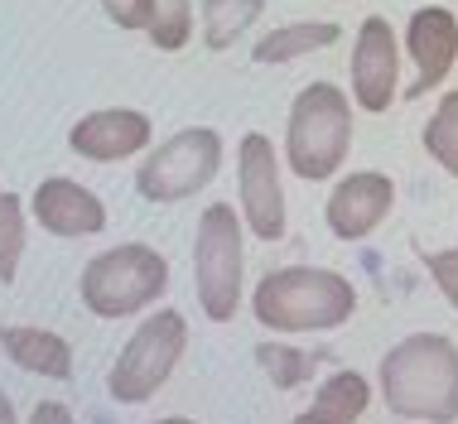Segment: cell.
<instances>
[{
    "label": "cell",
    "instance_id": "1",
    "mask_svg": "<svg viewBox=\"0 0 458 424\" xmlns=\"http://www.w3.org/2000/svg\"><path fill=\"white\" fill-rule=\"evenodd\" d=\"M381 401L391 415L415 424L458 420V347L444 333H411L381 357Z\"/></svg>",
    "mask_w": 458,
    "mask_h": 424
},
{
    "label": "cell",
    "instance_id": "2",
    "mask_svg": "<svg viewBox=\"0 0 458 424\" xmlns=\"http://www.w3.org/2000/svg\"><path fill=\"white\" fill-rule=\"evenodd\" d=\"M251 314L270 333H328L357 314V290L338 270L284 266L256 284Z\"/></svg>",
    "mask_w": 458,
    "mask_h": 424
},
{
    "label": "cell",
    "instance_id": "3",
    "mask_svg": "<svg viewBox=\"0 0 458 424\" xmlns=\"http://www.w3.org/2000/svg\"><path fill=\"white\" fill-rule=\"evenodd\" d=\"M352 149V102L333 82H309L290 106L284 126V165L304 183H324L343 169Z\"/></svg>",
    "mask_w": 458,
    "mask_h": 424
},
{
    "label": "cell",
    "instance_id": "4",
    "mask_svg": "<svg viewBox=\"0 0 458 424\" xmlns=\"http://www.w3.org/2000/svg\"><path fill=\"white\" fill-rule=\"evenodd\" d=\"M169 290V260L145 242H121L111 251L92 256L82 266V280H78V294H82V309L92 318H131L140 309L159 304Z\"/></svg>",
    "mask_w": 458,
    "mask_h": 424
},
{
    "label": "cell",
    "instance_id": "5",
    "mask_svg": "<svg viewBox=\"0 0 458 424\" xmlns=\"http://www.w3.org/2000/svg\"><path fill=\"white\" fill-rule=\"evenodd\" d=\"M246 227L232 203H213L198 217L193 236V290L198 309L213 323H232L242 309V276H246Z\"/></svg>",
    "mask_w": 458,
    "mask_h": 424
},
{
    "label": "cell",
    "instance_id": "6",
    "mask_svg": "<svg viewBox=\"0 0 458 424\" xmlns=\"http://www.w3.org/2000/svg\"><path fill=\"white\" fill-rule=\"evenodd\" d=\"M183 347H189V318L179 309H155L150 318L126 338L121 357L111 361L106 391L116 405H145L159 395V386L174 377Z\"/></svg>",
    "mask_w": 458,
    "mask_h": 424
},
{
    "label": "cell",
    "instance_id": "7",
    "mask_svg": "<svg viewBox=\"0 0 458 424\" xmlns=\"http://www.w3.org/2000/svg\"><path fill=\"white\" fill-rule=\"evenodd\" d=\"M217 169H222V135L213 126H189L169 135L155 155L140 159L135 193L145 203H183L198 189H208L217 179Z\"/></svg>",
    "mask_w": 458,
    "mask_h": 424
},
{
    "label": "cell",
    "instance_id": "8",
    "mask_svg": "<svg viewBox=\"0 0 458 424\" xmlns=\"http://www.w3.org/2000/svg\"><path fill=\"white\" fill-rule=\"evenodd\" d=\"M237 203H242V227L251 236H261V242H280L284 236L280 159L261 131L242 135L237 145Z\"/></svg>",
    "mask_w": 458,
    "mask_h": 424
},
{
    "label": "cell",
    "instance_id": "9",
    "mask_svg": "<svg viewBox=\"0 0 458 424\" xmlns=\"http://www.w3.org/2000/svg\"><path fill=\"white\" fill-rule=\"evenodd\" d=\"M401 97V39L386 15H367L352 44V102L362 111H391Z\"/></svg>",
    "mask_w": 458,
    "mask_h": 424
},
{
    "label": "cell",
    "instance_id": "10",
    "mask_svg": "<svg viewBox=\"0 0 458 424\" xmlns=\"http://www.w3.org/2000/svg\"><path fill=\"white\" fill-rule=\"evenodd\" d=\"M391 208H395L391 174L357 169V174H348V179L333 183L324 217H328V232L338 236V242H362V236H371L391 217Z\"/></svg>",
    "mask_w": 458,
    "mask_h": 424
},
{
    "label": "cell",
    "instance_id": "11",
    "mask_svg": "<svg viewBox=\"0 0 458 424\" xmlns=\"http://www.w3.org/2000/svg\"><path fill=\"white\" fill-rule=\"evenodd\" d=\"M30 212H34V222H39L48 236H64V242L106 232V203L88 189V183L64 179V174L44 179L39 189L30 193Z\"/></svg>",
    "mask_w": 458,
    "mask_h": 424
},
{
    "label": "cell",
    "instance_id": "12",
    "mask_svg": "<svg viewBox=\"0 0 458 424\" xmlns=\"http://www.w3.org/2000/svg\"><path fill=\"white\" fill-rule=\"evenodd\" d=\"M150 116L135 106H106L82 116L78 126L68 131V149L78 159H92V165H116V159H131L150 145Z\"/></svg>",
    "mask_w": 458,
    "mask_h": 424
},
{
    "label": "cell",
    "instance_id": "13",
    "mask_svg": "<svg viewBox=\"0 0 458 424\" xmlns=\"http://www.w3.org/2000/svg\"><path fill=\"white\" fill-rule=\"evenodd\" d=\"M405 48L415 58V72L420 82L411 87V97L429 92L449 78V68L458 64V15L444 5H420L411 24H405Z\"/></svg>",
    "mask_w": 458,
    "mask_h": 424
},
{
    "label": "cell",
    "instance_id": "14",
    "mask_svg": "<svg viewBox=\"0 0 458 424\" xmlns=\"http://www.w3.org/2000/svg\"><path fill=\"white\" fill-rule=\"evenodd\" d=\"M0 352L15 361L20 371H34V377H48V381L72 377L68 338H58L48 328H34V323H0Z\"/></svg>",
    "mask_w": 458,
    "mask_h": 424
},
{
    "label": "cell",
    "instance_id": "15",
    "mask_svg": "<svg viewBox=\"0 0 458 424\" xmlns=\"http://www.w3.org/2000/svg\"><path fill=\"white\" fill-rule=\"evenodd\" d=\"M367 405H371V381L362 371H333L328 381H318L314 405L304 415H294V424H352L362 420Z\"/></svg>",
    "mask_w": 458,
    "mask_h": 424
},
{
    "label": "cell",
    "instance_id": "16",
    "mask_svg": "<svg viewBox=\"0 0 458 424\" xmlns=\"http://www.w3.org/2000/svg\"><path fill=\"white\" fill-rule=\"evenodd\" d=\"M343 39V30L333 20H294V24H280V30H270L266 39H256L251 48V58L256 64H294V58H304V54H318V48H328V44H338Z\"/></svg>",
    "mask_w": 458,
    "mask_h": 424
},
{
    "label": "cell",
    "instance_id": "17",
    "mask_svg": "<svg viewBox=\"0 0 458 424\" xmlns=\"http://www.w3.org/2000/svg\"><path fill=\"white\" fill-rule=\"evenodd\" d=\"M261 10H266L261 0H203V10H198V24H203V44L213 48V54L232 48L256 20H261Z\"/></svg>",
    "mask_w": 458,
    "mask_h": 424
},
{
    "label": "cell",
    "instance_id": "18",
    "mask_svg": "<svg viewBox=\"0 0 458 424\" xmlns=\"http://www.w3.org/2000/svg\"><path fill=\"white\" fill-rule=\"evenodd\" d=\"M145 34L159 54H179L193 39V0H145Z\"/></svg>",
    "mask_w": 458,
    "mask_h": 424
},
{
    "label": "cell",
    "instance_id": "19",
    "mask_svg": "<svg viewBox=\"0 0 458 424\" xmlns=\"http://www.w3.org/2000/svg\"><path fill=\"white\" fill-rule=\"evenodd\" d=\"M318 361H324V352H300V347H290V343H261V347H256V367L270 377L276 391H294V386H304L318 371Z\"/></svg>",
    "mask_w": 458,
    "mask_h": 424
},
{
    "label": "cell",
    "instance_id": "20",
    "mask_svg": "<svg viewBox=\"0 0 458 424\" xmlns=\"http://www.w3.org/2000/svg\"><path fill=\"white\" fill-rule=\"evenodd\" d=\"M425 155L435 159L444 174H454V179H458V92L444 97V102L435 106V116H429V126H425Z\"/></svg>",
    "mask_w": 458,
    "mask_h": 424
},
{
    "label": "cell",
    "instance_id": "21",
    "mask_svg": "<svg viewBox=\"0 0 458 424\" xmlns=\"http://www.w3.org/2000/svg\"><path fill=\"white\" fill-rule=\"evenodd\" d=\"M20 256H24V203L0 189V284L15 280Z\"/></svg>",
    "mask_w": 458,
    "mask_h": 424
},
{
    "label": "cell",
    "instance_id": "22",
    "mask_svg": "<svg viewBox=\"0 0 458 424\" xmlns=\"http://www.w3.org/2000/svg\"><path fill=\"white\" fill-rule=\"evenodd\" d=\"M425 266H429V280L439 284V294L458 309V246H449V251H435Z\"/></svg>",
    "mask_w": 458,
    "mask_h": 424
},
{
    "label": "cell",
    "instance_id": "23",
    "mask_svg": "<svg viewBox=\"0 0 458 424\" xmlns=\"http://www.w3.org/2000/svg\"><path fill=\"white\" fill-rule=\"evenodd\" d=\"M102 10L121 30H145V0H102Z\"/></svg>",
    "mask_w": 458,
    "mask_h": 424
},
{
    "label": "cell",
    "instance_id": "24",
    "mask_svg": "<svg viewBox=\"0 0 458 424\" xmlns=\"http://www.w3.org/2000/svg\"><path fill=\"white\" fill-rule=\"evenodd\" d=\"M30 424H78V420H72V410L64 401H39L30 410Z\"/></svg>",
    "mask_w": 458,
    "mask_h": 424
},
{
    "label": "cell",
    "instance_id": "25",
    "mask_svg": "<svg viewBox=\"0 0 458 424\" xmlns=\"http://www.w3.org/2000/svg\"><path fill=\"white\" fill-rule=\"evenodd\" d=\"M0 424H20V415H15V401H10L5 391H0Z\"/></svg>",
    "mask_w": 458,
    "mask_h": 424
},
{
    "label": "cell",
    "instance_id": "26",
    "mask_svg": "<svg viewBox=\"0 0 458 424\" xmlns=\"http://www.w3.org/2000/svg\"><path fill=\"white\" fill-rule=\"evenodd\" d=\"M155 424H198V420H183V415H169V420H155Z\"/></svg>",
    "mask_w": 458,
    "mask_h": 424
}]
</instances>
